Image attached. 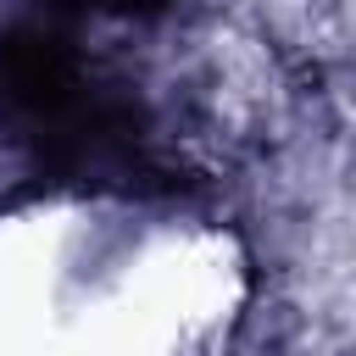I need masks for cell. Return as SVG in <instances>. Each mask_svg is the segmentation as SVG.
Wrapping results in <instances>:
<instances>
[{
    "mask_svg": "<svg viewBox=\"0 0 356 356\" xmlns=\"http://www.w3.org/2000/svg\"><path fill=\"white\" fill-rule=\"evenodd\" d=\"M0 134L33 172L78 189H172L134 100L100 89L78 50L39 22L0 28Z\"/></svg>",
    "mask_w": 356,
    "mask_h": 356,
    "instance_id": "obj_1",
    "label": "cell"
},
{
    "mask_svg": "<svg viewBox=\"0 0 356 356\" xmlns=\"http://www.w3.org/2000/svg\"><path fill=\"white\" fill-rule=\"evenodd\" d=\"M61 6H83V11H111V17H145V11H161V0H61Z\"/></svg>",
    "mask_w": 356,
    "mask_h": 356,
    "instance_id": "obj_2",
    "label": "cell"
}]
</instances>
